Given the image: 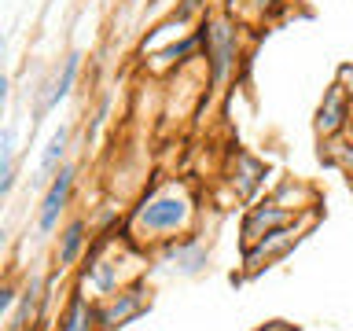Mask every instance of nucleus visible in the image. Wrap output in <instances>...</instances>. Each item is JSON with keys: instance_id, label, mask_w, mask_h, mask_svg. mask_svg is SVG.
I'll return each instance as SVG.
<instances>
[{"instance_id": "9d476101", "label": "nucleus", "mask_w": 353, "mask_h": 331, "mask_svg": "<svg viewBox=\"0 0 353 331\" xmlns=\"http://www.w3.org/2000/svg\"><path fill=\"white\" fill-rule=\"evenodd\" d=\"M88 225H85V217H74L70 225L63 228V236H59V250H55V265H59V272L63 269H70V265L81 258V250H85V243H88Z\"/></svg>"}, {"instance_id": "f03ea898", "label": "nucleus", "mask_w": 353, "mask_h": 331, "mask_svg": "<svg viewBox=\"0 0 353 331\" xmlns=\"http://www.w3.org/2000/svg\"><path fill=\"white\" fill-rule=\"evenodd\" d=\"M148 287L143 283H132V287H121L118 294H107L103 302L96 305V320H99V331H118L125 328L132 317L143 313V305H148Z\"/></svg>"}, {"instance_id": "f257e3e1", "label": "nucleus", "mask_w": 353, "mask_h": 331, "mask_svg": "<svg viewBox=\"0 0 353 331\" xmlns=\"http://www.w3.org/2000/svg\"><path fill=\"white\" fill-rule=\"evenodd\" d=\"M195 206L181 184H165L137 206L129 221V236L137 243H170L192 228Z\"/></svg>"}, {"instance_id": "dca6fc26", "label": "nucleus", "mask_w": 353, "mask_h": 331, "mask_svg": "<svg viewBox=\"0 0 353 331\" xmlns=\"http://www.w3.org/2000/svg\"><path fill=\"white\" fill-rule=\"evenodd\" d=\"M203 8H206V0H184V4L176 8L173 15H170V22H188L192 15H199V11H203Z\"/></svg>"}, {"instance_id": "ddd939ff", "label": "nucleus", "mask_w": 353, "mask_h": 331, "mask_svg": "<svg viewBox=\"0 0 353 331\" xmlns=\"http://www.w3.org/2000/svg\"><path fill=\"white\" fill-rule=\"evenodd\" d=\"M66 140H70V129L66 126H59L52 132V140H48V148H44V154H41V170H37V184H44V177L48 173H59L63 170V159H66Z\"/></svg>"}, {"instance_id": "f3484780", "label": "nucleus", "mask_w": 353, "mask_h": 331, "mask_svg": "<svg viewBox=\"0 0 353 331\" xmlns=\"http://www.w3.org/2000/svg\"><path fill=\"white\" fill-rule=\"evenodd\" d=\"M19 294H22V291H15L11 283H4V291H0V313H4V317L11 313V305L19 302Z\"/></svg>"}, {"instance_id": "0eeeda50", "label": "nucleus", "mask_w": 353, "mask_h": 331, "mask_svg": "<svg viewBox=\"0 0 353 331\" xmlns=\"http://www.w3.org/2000/svg\"><path fill=\"white\" fill-rule=\"evenodd\" d=\"M291 221H294L291 210H280V206H250V214L243 217V247H254L261 236H269L272 228L291 225Z\"/></svg>"}, {"instance_id": "4468645a", "label": "nucleus", "mask_w": 353, "mask_h": 331, "mask_svg": "<svg viewBox=\"0 0 353 331\" xmlns=\"http://www.w3.org/2000/svg\"><path fill=\"white\" fill-rule=\"evenodd\" d=\"M15 188V126L0 132V195H11Z\"/></svg>"}, {"instance_id": "423d86ee", "label": "nucleus", "mask_w": 353, "mask_h": 331, "mask_svg": "<svg viewBox=\"0 0 353 331\" xmlns=\"http://www.w3.org/2000/svg\"><path fill=\"white\" fill-rule=\"evenodd\" d=\"M165 265L181 276H199L210 265V247H203L199 239H170L165 247Z\"/></svg>"}, {"instance_id": "f8f14e48", "label": "nucleus", "mask_w": 353, "mask_h": 331, "mask_svg": "<svg viewBox=\"0 0 353 331\" xmlns=\"http://www.w3.org/2000/svg\"><path fill=\"white\" fill-rule=\"evenodd\" d=\"M342 121H346V99H342V88L331 85L324 103L316 110V132H335Z\"/></svg>"}, {"instance_id": "39448f33", "label": "nucleus", "mask_w": 353, "mask_h": 331, "mask_svg": "<svg viewBox=\"0 0 353 331\" xmlns=\"http://www.w3.org/2000/svg\"><path fill=\"white\" fill-rule=\"evenodd\" d=\"M302 232L305 228H294V225H283V228H272L269 236H261L254 247H247V269L250 272H258L261 265H269L276 258H283L287 250L294 247L298 239H302Z\"/></svg>"}, {"instance_id": "1a4fd4ad", "label": "nucleus", "mask_w": 353, "mask_h": 331, "mask_svg": "<svg viewBox=\"0 0 353 331\" xmlns=\"http://www.w3.org/2000/svg\"><path fill=\"white\" fill-rule=\"evenodd\" d=\"M44 294H48V283H44L41 272H33L26 280V287H22V294H19V309H15V317L8 320V331H26L30 320L37 317V305L44 302Z\"/></svg>"}, {"instance_id": "20e7f679", "label": "nucleus", "mask_w": 353, "mask_h": 331, "mask_svg": "<svg viewBox=\"0 0 353 331\" xmlns=\"http://www.w3.org/2000/svg\"><path fill=\"white\" fill-rule=\"evenodd\" d=\"M70 192H74V166H63L41 195V210H37V232L41 236H52V232L59 228V217H63L66 203H70Z\"/></svg>"}, {"instance_id": "6e6552de", "label": "nucleus", "mask_w": 353, "mask_h": 331, "mask_svg": "<svg viewBox=\"0 0 353 331\" xmlns=\"http://www.w3.org/2000/svg\"><path fill=\"white\" fill-rule=\"evenodd\" d=\"M77 70H81V52H70V55L63 59V70L55 74V81L44 85V99L37 103V118L48 114L52 107H59L63 99L70 96V88H74V81H77Z\"/></svg>"}, {"instance_id": "a211bd4d", "label": "nucleus", "mask_w": 353, "mask_h": 331, "mask_svg": "<svg viewBox=\"0 0 353 331\" xmlns=\"http://www.w3.org/2000/svg\"><path fill=\"white\" fill-rule=\"evenodd\" d=\"M129 4H140V0H129Z\"/></svg>"}, {"instance_id": "7ed1b4c3", "label": "nucleus", "mask_w": 353, "mask_h": 331, "mask_svg": "<svg viewBox=\"0 0 353 331\" xmlns=\"http://www.w3.org/2000/svg\"><path fill=\"white\" fill-rule=\"evenodd\" d=\"M199 37H203V52L210 59V77H214V85H221L236 63V30L225 19H214L199 30Z\"/></svg>"}, {"instance_id": "2eb2a0df", "label": "nucleus", "mask_w": 353, "mask_h": 331, "mask_svg": "<svg viewBox=\"0 0 353 331\" xmlns=\"http://www.w3.org/2000/svg\"><path fill=\"white\" fill-rule=\"evenodd\" d=\"M199 48H203V37H199V33H188V37L173 41V44H165L162 52H154V63H159V66L184 63V59H192V55H195Z\"/></svg>"}, {"instance_id": "9b49d317", "label": "nucleus", "mask_w": 353, "mask_h": 331, "mask_svg": "<svg viewBox=\"0 0 353 331\" xmlns=\"http://www.w3.org/2000/svg\"><path fill=\"white\" fill-rule=\"evenodd\" d=\"M59 331H99L96 305H88L85 294H70V302L59 317Z\"/></svg>"}]
</instances>
